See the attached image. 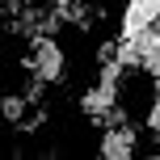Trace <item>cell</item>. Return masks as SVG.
Masks as SVG:
<instances>
[{
  "mask_svg": "<svg viewBox=\"0 0 160 160\" xmlns=\"http://www.w3.org/2000/svg\"><path fill=\"white\" fill-rule=\"evenodd\" d=\"M131 148H135V135L131 131H114L105 139V156H131Z\"/></svg>",
  "mask_w": 160,
  "mask_h": 160,
  "instance_id": "cell-2",
  "label": "cell"
},
{
  "mask_svg": "<svg viewBox=\"0 0 160 160\" xmlns=\"http://www.w3.org/2000/svg\"><path fill=\"white\" fill-rule=\"evenodd\" d=\"M160 0H127V17H122V38H135V34H143L148 25H152Z\"/></svg>",
  "mask_w": 160,
  "mask_h": 160,
  "instance_id": "cell-1",
  "label": "cell"
}]
</instances>
